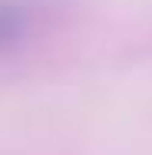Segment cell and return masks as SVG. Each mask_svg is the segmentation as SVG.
<instances>
[{
    "label": "cell",
    "instance_id": "cell-1",
    "mask_svg": "<svg viewBox=\"0 0 152 155\" xmlns=\"http://www.w3.org/2000/svg\"><path fill=\"white\" fill-rule=\"evenodd\" d=\"M30 23L33 17L23 0H0V56L27 40Z\"/></svg>",
    "mask_w": 152,
    "mask_h": 155
}]
</instances>
